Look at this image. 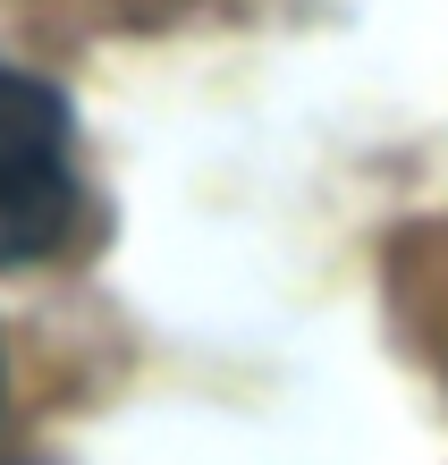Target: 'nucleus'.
Here are the masks:
<instances>
[{"label": "nucleus", "mask_w": 448, "mask_h": 465, "mask_svg": "<svg viewBox=\"0 0 448 465\" xmlns=\"http://www.w3.org/2000/svg\"><path fill=\"white\" fill-rule=\"evenodd\" d=\"M85 229L68 102L25 68H0V271L51 262Z\"/></svg>", "instance_id": "f257e3e1"}, {"label": "nucleus", "mask_w": 448, "mask_h": 465, "mask_svg": "<svg viewBox=\"0 0 448 465\" xmlns=\"http://www.w3.org/2000/svg\"><path fill=\"white\" fill-rule=\"evenodd\" d=\"M0 465H9V457H0Z\"/></svg>", "instance_id": "f03ea898"}]
</instances>
